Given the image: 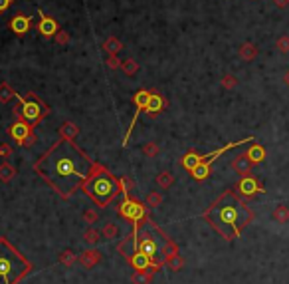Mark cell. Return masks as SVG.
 Here are the masks:
<instances>
[{
    "label": "cell",
    "instance_id": "6da1fadb",
    "mask_svg": "<svg viewBox=\"0 0 289 284\" xmlns=\"http://www.w3.org/2000/svg\"><path fill=\"white\" fill-rule=\"evenodd\" d=\"M97 165L99 163L93 161L75 141L60 137L34 161L32 169L52 191L68 201L81 191L83 183L95 173Z\"/></svg>",
    "mask_w": 289,
    "mask_h": 284
},
{
    "label": "cell",
    "instance_id": "7a4b0ae2",
    "mask_svg": "<svg viewBox=\"0 0 289 284\" xmlns=\"http://www.w3.org/2000/svg\"><path fill=\"white\" fill-rule=\"evenodd\" d=\"M202 219L224 241H234L254 221V211L246 205L242 195L228 189L216 201L210 203V207L202 213Z\"/></svg>",
    "mask_w": 289,
    "mask_h": 284
},
{
    "label": "cell",
    "instance_id": "3957f363",
    "mask_svg": "<svg viewBox=\"0 0 289 284\" xmlns=\"http://www.w3.org/2000/svg\"><path fill=\"white\" fill-rule=\"evenodd\" d=\"M81 191L99 209H107L121 193V185H119V179L113 177L107 167L97 165L95 173L83 183Z\"/></svg>",
    "mask_w": 289,
    "mask_h": 284
},
{
    "label": "cell",
    "instance_id": "277c9868",
    "mask_svg": "<svg viewBox=\"0 0 289 284\" xmlns=\"http://www.w3.org/2000/svg\"><path fill=\"white\" fill-rule=\"evenodd\" d=\"M32 270L34 264L6 236H0V284H20Z\"/></svg>",
    "mask_w": 289,
    "mask_h": 284
},
{
    "label": "cell",
    "instance_id": "5b68a950",
    "mask_svg": "<svg viewBox=\"0 0 289 284\" xmlns=\"http://www.w3.org/2000/svg\"><path fill=\"white\" fill-rule=\"evenodd\" d=\"M28 100L26 98H22V96H16V100L20 102V115L32 125V127H38L42 121H44V117L50 114V108H48L44 102H42V98L38 96V93H34V91H28Z\"/></svg>",
    "mask_w": 289,
    "mask_h": 284
},
{
    "label": "cell",
    "instance_id": "8992f818",
    "mask_svg": "<svg viewBox=\"0 0 289 284\" xmlns=\"http://www.w3.org/2000/svg\"><path fill=\"white\" fill-rule=\"evenodd\" d=\"M147 209H149L147 205H143L139 199L129 195V197H123V203L119 205V215L127 221H131L133 228L139 230L141 223L147 221Z\"/></svg>",
    "mask_w": 289,
    "mask_h": 284
},
{
    "label": "cell",
    "instance_id": "52a82bcc",
    "mask_svg": "<svg viewBox=\"0 0 289 284\" xmlns=\"http://www.w3.org/2000/svg\"><path fill=\"white\" fill-rule=\"evenodd\" d=\"M14 117H16V123H12L10 129H8L10 137L16 141L18 145H22V147H32L36 141H38L36 135H34V127H32L20 114H16Z\"/></svg>",
    "mask_w": 289,
    "mask_h": 284
},
{
    "label": "cell",
    "instance_id": "ba28073f",
    "mask_svg": "<svg viewBox=\"0 0 289 284\" xmlns=\"http://www.w3.org/2000/svg\"><path fill=\"white\" fill-rule=\"evenodd\" d=\"M149 96H151V91H147V89H139L135 96H133V104H135V115H133V119H131V123H129V127H127V133H125V137H123V145H127V141H129V137H131V133H133V129H135V125H137V119H139V115L144 112V106H147V100H149Z\"/></svg>",
    "mask_w": 289,
    "mask_h": 284
},
{
    "label": "cell",
    "instance_id": "9c48e42d",
    "mask_svg": "<svg viewBox=\"0 0 289 284\" xmlns=\"http://www.w3.org/2000/svg\"><path fill=\"white\" fill-rule=\"evenodd\" d=\"M236 191H238V195H242L244 199H250V197H254L258 193H264V185L254 175H244L242 179L238 181Z\"/></svg>",
    "mask_w": 289,
    "mask_h": 284
},
{
    "label": "cell",
    "instance_id": "30bf717a",
    "mask_svg": "<svg viewBox=\"0 0 289 284\" xmlns=\"http://www.w3.org/2000/svg\"><path fill=\"white\" fill-rule=\"evenodd\" d=\"M137 251H141L143 255H147V256H151V258L157 256L159 247H157V241L153 239V234H151L149 230L139 232V236H137Z\"/></svg>",
    "mask_w": 289,
    "mask_h": 284
},
{
    "label": "cell",
    "instance_id": "8fae6325",
    "mask_svg": "<svg viewBox=\"0 0 289 284\" xmlns=\"http://www.w3.org/2000/svg\"><path fill=\"white\" fill-rule=\"evenodd\" d=\"M38 16H40V22L36 24V30H38L44 38H54V36L58 34V30H60L58 22H56L52 16H46L40 8H38Z\"/></svg>",
    "mask_w": 289,
    "mask_h": 284
},
{
    "label": "cell",
    "instance_id": "7c38bea8",
    "mask_svg": "<svg viewBox=\"0 0 289 284\" xmlns=\"http://www.w3.org/2000/svg\"><path fill=\"white\" fill-rule=\"evenodd\" d=\"M167 106H169V102L161 96L159 91H151V96H149V100H147V106H144V114H147L149 117H155V115H159Z\"/></svg>",
    "mask_w": 289,
    "mask_h": 284
},
{
    "label": "cell",
    "instance_id": "4fadbf2b",
    "mask_svg": "<svg viewBox=\"0 0 289 284\" xmlns=\"http://www.w3.org/2000/svg\"><path fill=\"white\" fill-rule=\"evenodd\" d=\"M32 26V18L26 16V14H14V18L10 20V30L16 34V36H24Z\"/></svg>",
    "mask_w": 289,
    "mask_h": 284
},
{
    "label": "cell",
    "instance_id": "5bb4252c",
    "mask_svg": "<svg viewBox=\"0 0 289 284\" xmlns=\"http://www.w3.org/2000/svg\"><path fill=\"white\" fill-rule=\"evenodd\" d=\"M99 262H101V253L97 249H89V251L79 253V264L87 270L93 268L95 264H99Z\"/></svg>",
    "mask_w": 289,
    "mask_h": 284
},
{
    "label": "cell",
    "instance_id": "9a60e30c",
    "mask_svg": "<svg viewBox=\"0 0 289 284\" xmlns=\"http://www.w3.org/2000/svg\"><path fill=\"white\" fill-rule=\"evenodd\" d=\"M230 167H232L238 175H242V177H244V175H250V171H252V161L248 159L246 153H242V155H238V157L232 159Z\"/></svg>",
    "mask_w": 289,
    "mask_h": 284
},
{
    "label": "cell",
    "instance_id": "2e32d148",
    "mask_svg": "<svg viewBox=\"0 0 289 284\" xmlns=\"http://www.w3.org/2000/svg\"><path fill=\"white\" fill-rule=\"evenodd\" d=\"M58 133H60V137H64V139L75 141V137L79 135V127H77L73 121H64V123L58 127Z\"/></svg>",
    "mask_w": 289,
    "mask_h": 284
},
{
    "label": "cell",
    "instance_id": "e0dca14e",
    "mask_svg": "<svg viewBox=\"0 0 289 284\" xmlns=\"http://www.w3.org/2000/svg\"><path fill=\"white\" fill-rule=\"evenodd\" d=\"M161 255H163V262H167V260H170L178 255V245L170 239V236H165V245L161 249Z\"/></svg>",
    "mask_w": 289,
    "mask_h": 284
},
{
    "label": "cell",
    "instance_id": "ac0fdd59",
    "mask_svg": "<svg viewBox=\"0 0 289 284\" xmlns=\"http://www.w3.org/2000/svg\"><path fill=\"white\" fill-rule=\"evenodd\" d=\"M101 48H103V52L109 56V54H119L121 50H123V42L117 38V36H109L103 44H101Z\"/></svg>",
    "mask_w": 289,
    "mask_h": 284
},
{
    "label": "cell",
    "instance_id": "d6986e66",
    "mask_svg": "<svg viewBox=\"0 0 289 284\" xmlns=\"http://www.w3.org/2000/svg\"><path fill=\"white\" fill-rule=\"evenodd\" d=\"M200 163H202V155H200L198 151H194V149L188 151V153L182 157V167H184L186 171H192V169H194L196 165H200Z\"/></svg>",
    "mask_w": 289,
    "mask_h": 284
},
{
    "label": "cell",
    "instance_id": "ffe728a7",
    "mask_svg": "<svg viewBox=\"0 0 289 284\" xmlns=\"http://www.w3.org/2000/svg\"><path fill=\"white\" fill-rule=\"evenodd\" d=\"M83 241H85V245H89V247H95L99 241H103V236H101V230H97L95 227H87L85 230H83Z\"/></svg>",
    "mask_w": 289,
    "mask_h": 284
},
{
    "label": "cell",
    "instance_id": "44dd1931",
    "mask_svg": "<svg viewBox=\"0 0 289 284\" xmlns=\"http://www.w3.org/2000/svg\"><path fill=\"white\" fill-rule=\"evenodd\" d=\"M174 173H170V171H161L157 177H155V183L159 185V189H163V191H167V189H170L172 185H174Z\"/></svg>",
    "mask_w": 289,
    "mask_h": 284
},
{
    "label": "cell",
    "instance_id": "7402d4cb",
    "mask_svg": "<svg viewBox=\"0 0 289 284\" xmlns=\"http://www.w3.org/2000/svg\"><path fill=\"white\" fill-rule=\"evenodd\" d=\"M16 177V167L10 161L0 163V183H10Z\"/></svg>",
    "mask_w": 289,
    "mask_h": 284
},
{
    "label": "cell",
    "instance_id": "603a6c76",
    "mask_svg": "<svg viewBox=\"0 0 289 284\" xmlns=\"http://www.w3.org/2000/svg\"><path fill=\"white\" fill-rule=\"evenodd\" d=\"M18 96L16 89L8 82H0V104H8Z\"/></svg>",
    "mask_w": 289,
    "mask_h": 284
},
{
    "label": "cell",
    "instance_id": "cb8c5ba5",
    "mask_svg": "<svg viewBox=\"0 0 289 284\" xmlns=\"http://www.w3.org/2000/svg\"><path fill=\"white\" fill-rule=\"evenodd\" d=\"M119 234H121V228H119V225L117 223H105L103 225V228H101V236L105 241H115V239H119Z\"/></svg>",
    "mask_w": 289,
    "mask_h": 284
},
{
    "label": "cell",
    "instance_id": "d4e9b609",
    "mask_svg": "<svg viewBox=\"0 0 289 284\" xmlns=\"http://www.w3.org/2000/svg\"><path fill=\"white\" fill-rule=\"evenodd\" d=\"M246 155H248V159L252 161V165H256V163H262V161L265 159V149H264L262 145L254 143V145L246 151Z\"/></svg>",
    "mask_w": 289,
    "mask_h": 284
},
{
    "label": "cell",
    "instance_id": "484cf974",
    "mask_svg": "<svg viewBox=\"0 0 289 284\" xmlns=\"http://www.w3.org/2000/svg\"><path fill=\"white\" fill-rule=\"evenodd\" d=\"M133 284H153V270H135L131 276Z\"/></svg>",
    "mask_w": 289,
    "mask_h": 284
},
{
    "label": "cell",
    "instance_id": "4316f807",
    "mask_svg": "<svg viewBox=\"0 0 289 284\" xmlns=\"http://www.w3.org/2000/svg\"><path fill=\"white\" fill-rule=\"evenodd\" d=\"M256 56H258V48H256L254 44L246 42V44L240 46V58H242L244 62H252Z\"/></svg>",
    "mask_w": 289,
    "mask_h": 284
},
{
    "label": "cell",
    "instance_id": "83f0119b",
    "mask_svg": "<svg viewBox=\"0 0 289 284\" xmlns=\"http://www.w3.org/2000/svg\"><path fill=\"white\" fill-rule=\"evenodd\" d=\"M79 260V255H75L72 249H66V251H62L60 253V264H64L66 268H72V266H75V262Z\"/></svg>",
    "mask_w": 289,
    "mask_h": 284
},
{
    "label": "cell",
    "instance_id": "f1b7e54d",
    "mask_svg": "<svg viewBox=\"0 0 289 284\" xmlns=\"http://www.w3.org/2000/svg\"><path fill=\"white\" fill-rule=\"evenodd\" d=\"M271 219H273L275 223H279V225L289 223V207H285V205H277V207L273 209V213H271Z\"/></svg>",
    "mask_w": 289,
    "mask_h": 284
},
{
    "label": "cell",
    "instance_id": "f546056e",
    "mask_svg": "<svg viewBox=\"0 0 289 284\" xmlns=\"http://www.w3.org/2000/svg\"><path fill=\"white\" fill-rule=\"evenodd\" d=\"M121 70H123V74H125L127 78H135V76L139 74V64H137V60L127 58V60H123Z\"/></svg>",
    "mask_w": 289,
    "mask_h": 284
},
{
    "label": "cell",
    "instance_id": "4dcf8cb0",
    "mask_svg": "<svg viewBox=\"0 0 289 284\" xmlns=\"http://www.w3.org/2000/svg\"><path fill=\"white\" fill-rule=\"evenodd\" d=\"M144 205H147L149 209H157V207H161V205H163V193H159V191H151V193H147V197H144Z\"/></svg>",
    "mask_w": 289,
    "mask_h": 284
},
{
    "label": "cell",
    "instance_id": "1f68e13d",
    "mask_svg": "<svg viewBox=\"0 0 289 284\" xmlns=\"http://www.w3.org/2000/svg\"><path fill=\"white\" fill-rule=\"evenodd\" d=\"M159 153H161V147H159V143H155V141H149V143L143 145V155L147 159H155V157H159Z\"/></svg>",
    "mask_w": 289,
    "mask_h": 284
},
{
    "label": "cell",
    "instance_id": "d6a6232c",
    "mask_svg": "<svg viewBox=\"0 0 289 284\" xmlns=\"http://www.w3.org/2000/svg\"><path fill=\"white\" fill-rule=\"evenodd\" d=\"M190 175L194 177L196 181H204V179L210 175V165H206V163H200V165H196L194 169L190 171Z\"/></svg>",
    "mask_w": 289,
    "mask_h": 284
},
{
    "label": "cell",
    "instance_id": "836d02e7",
    "mask_svg": "<svg viewBox=\"0 0 289 284\" xmlns=\"http://www.w3.org/2000/svg\"><path fill=\"white\" fill-rule=\"evenodd\" d=\"M184 264H186V262H184V258H182L180 255H176L174 258H170V260L165 262V266H167L169 270H172V272H180V270L184 268Z\"/></svg>",
    "mask_w": 289,
    "mask_h": 284
},
{
    "label": "cell",
    "instance_id": "e575fe53",
    "mask_svg": "<svg viewBox=\"0 0 289 284\" xmlns=\"http://www.w3.org/2000/svg\"><path fill=\"white\" fill-rule=\"evenodd\" d=\"M119 185H121V193H123V197H129L131 193H133V189H135V183H133V179L127 175V177H121L119 179Z\"/></svg>",
    "mask_w": 289,
    "mask_h": 284
},
{
    "label": "cell",
    "instance_id": "d590c367",
    "mask_svg": "<svg viewBox=\"0 0 289 284\" xmlns=\"http://www.w3.org/2000/svg\"><path fill=\"white\" fill-rule=\"evenodd\" d=\"M83 221H85L89 227H93L95 223H99V213L95 211V209H85V211H83Z\"/></svg>",
    "mask_w": 289,
    "mask_h": 284
},
{
    "label": "cell",
    "instance_id": "8d00e7d4",
    "mask_svg": "<svg viewBox=\"0 0 289 284\" xmlns=\"http://www.w3.org/2000/svg\"><path fill=\"white\" fill-rule=\"evenodd\" d=\"M105 64H107V68H109V70H121L123 60H121L117 54H109V56H107V60H105Z\"/></svg>",
    "mask_w": 289,
    "mask_h": 284
},
{
    "label": "cell",
    "instance_id": "74e56055",
    "mask_svg": "<svg viewBox=\"0 0 289 284\" xmlns=\"http://www.w3.org/2000/svg\"><path fill=\"white\" fill-rule=\"evenodd\" d=\"M54 38H56V44L58 46H68L70 44V34L66 30H58V34Z\"/></svg>",
    "mask_w": 289,
    "mask_h": 284
},
{
    "label": "cell",
    "instance_id": "f35d334b",
    "mask_svg": "<svg viewBox=\"0 0 289 284\" xmlns=\"http://www.w3.org/2000/svg\"><path fill=\"white\" fill-rule=\"evenodd\" d=\"M238 85V80L232 76V74H226L224 78H222V87H226V89H234Z\"/></svg>",
    "mask_w": 289,
    "mask_h": 284
},
{
    "label": "cell",
    "instance_id": "ab89813d",
    "mask_svg": "<svg viewBox=\"0 0 289 284\" xmlns=\"http://www.w3.org/2000/svg\"><path fill=\"white\" fill-rule=\"evenodd\" d=\"M277 48H279L281 52H287V50H289V38H287V36H283V38L277 40Z\"/></svg>",
    "mask_w": 289,
    "mask_h": 284
},
{
    "label": "cell",
    "instance_id": "60d3db41",
    "mask_svg": "<svg viewBox=\"0 0 289 284\" xmlns=\"http://www.w3.org/2000/svg\"><path fill=\"white\" fill-rule=\"evenodd\" d=\"M10 155H12V149H10V145L4 143L2 147H0V157H6V159H8Z\"/></svg>",
    "mask_w": 289,
    "mask_h": 284
},
{
    "label": "cell",
    "instance_id": "b9f144b4",
    "mask_svg": "<svg viewBox=\"0 0 289 284\" xmlns=\"http://www.w3.org/2000/svg\"><path fill=\"white\" fill-rule=\"evenodd\" d=\"M12 2H16V0H0V12H6Z\"/></svg>",
    "mask_w": 289,
    "mask_h": 284
},
{
    "label": "cell",
    "instance_id": "7bdbcfd3",
    "mask_svg": "<svg viewBox=\"0 0 289 284\" xmlns=\"http://www.w3.org/2000/svg\"><path fill=\"white\" fill-rule=\"evenodd\" d=\"M273 4L279 6V8H285V6L289 4V0H273Z\"/></svg>",
    "mask_w": 289,
    "mask_h": 284
},
{
    "label": "cell",
    "instance_id": "ee69618b",
    "mask_svg": "<svg viewBox=\"0 0 289 284\" xmlns=\"http://www.w3.org/2000/svg\"><path fill=\"white\" fill-rule=\"evenodd\" d=\"M285 84H287V85H289V72H287V74H285Z\"/></svg>",
    "mask_w": 289,
    "mask_h": 284
}]
</instances>
